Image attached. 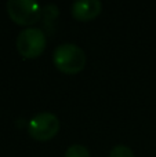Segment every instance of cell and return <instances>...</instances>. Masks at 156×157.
<instances>
[{
    "label": "cell",
    "mask_w": 156,
    "mask_h": 157,
    "mask_svg": "<svg viewBox=\"0 0 156 157\" xmlns=\"http://www.w3.org/2000/svg\"><path fill=\"white\" fill-rule=\"evenodd\" d=\"M53 61L58 71L66 75H75L86 66V54L73 43H62L54 50Z\"/></svg>",
    "instance_id": "cell-1"
},
{
    "label": "cell",
    "mask_w": 156,
    "mask_h": 157,
    "mask_svg": "<svg viewBox=\"0 0 156 157\" xmlns=\"http://www.w3.org/2000/svg\"><path fill=\"white\" fill-rule=\"evenodd\" d=\"M46 48V35L39 28H26L17 37V50L24 58H36Z\"/></svg>",
    "instance_id": "cell-2"
},
{
    "label": "cell",
    "mask_w": 156,
    "mask_h": 157,
    "mask_svg": "<svg viewBox=\"0 0 156 157\" xmlns=\"http://www.w3.org/2000/svg\"><path fill=\"white\" fill-rule=\"evenodd\" d=\"M60 131V120L54 113L43 112L29 121V135L36 141H49Z\"/></svg>",
    "instance_id": "cell-3"
},
{
    "label": "cell",
    "mask_w": 156,
    "mask_h": 157,
    "mask_svg": "<svg viewBox=\"0 0 156 157\" xmlns=\"http://www.w3.org/2000/svg\"><path fill=\"white\" fill-rule=\"evenodd\" d=\"M7 13L18 25H32L40 18V7L33 0H10L7 2Z\"/></svg>",
    "instance_id": "cell-4"
},
{
    "label": "cell",
    "mask_w": 156,
    "mask_h": 157,
    "mask_svg": "<svg viewBox=\"0 0 156 157\" xmlns=\"http://www.w3.org/2000/svg\"><path fill=\"white\" fill-rule=\"evenodd\" d=\"M102 4L98 0H77L72 4V15L79 21H91L99 15Z\"/></svg>",
    "instance_id": "cell-5"
},
{
    "label": "cell",
    "mask_w": 156,
    "mask_h": 157,
    "mask_svg": "<svg viewBox=\"0 0 156 157\" xmlns=\"http://www.w3.org/2000/svg\"><path fill=\"white\" fill-rule=\"evenodd\" d=\"M65 157H91V155L86 146L79 144H73L66 149Z\"/></svg>",
    "instance_id": "cell-6"
},
{
    "label": "cell",
    "mask_w": 156,
    "mask_h": 157,
    "mask_svg": "<svg viewBox=\"0 0 156 157\" xmlns=\"http://www.w3.org/2000/svg\"><path fill=\"white\" fill-rule=\"evenodd\" d=\"M109 157H134V153L126 145H116L111 149Z\"/></svg>",
    "instance_id": "cell-7"
}]
</instances>
